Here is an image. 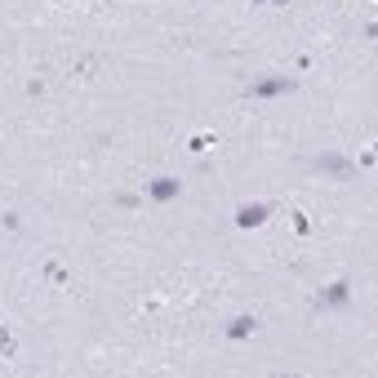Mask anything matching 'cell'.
I'll return each instance as SVG.
<instances>
[{"instance_id":"6da1fadb","label":"cell","mask_w":378,"mask_h":378,"mask_svg":"<svg viewBox=\"0 0 378 378\" xmlns=\"http://www.w3.org/2000/svg\"><path fill=\"white\" fill-rule=\"evenodd\" d=\"M298 89V76H254L249 85H245V99H254V103H263V99H285V94H294Z\"/></svg>"},{"instance_id":"7a4b0ae2","label":"cell","mask_w":378,"mask_h":378,"mask_svg":"<svg viewBox=\"0 0 378 378\" xmlns=\"http://www.w3.org/2000/svg\"><path fill=\"white\" fill-rule=\"evenodd\" d=\"M178 196H182V178H174V174H156L143 182V201H152V205H169Z\"/></svg>"},{"instance_id":"3957f363","label":"cell","mask_w":378,"mask_h":378,"mask_svg":"<svg viewBox=\"0 0 378 378\" xmlns=\"http://www.w3.org/2000/svg\"><path fill=\"white\" fill-rule=\"evenodd\" d=\"M343 307H351V280L338 276L316 294V312H343Z\"/></svg>"},{"instance_id":"277c9868","label":"cell","mask_w":378,"mask_h":378,"mask_svg":"<svg viewBox=\"0 0 378 378\" xmlns=\"http://www.w3.org/2000/svg\"><path fill=\"white\" fill-rule=\"evenodd\" d=\"M272 214H276L272 201H245V205L236 210V227H240V231H254V227H263Z\"/></svg>"},{"instance_id":"5b68a950","label":"cell","mask_w":378,"mask_h":378,"mask_svg":"<svg viewBox=\"0 0 378 378\" xmlns=\"http://www.w3.org/2000/svg\"><path fill=\"white\" fill-rule=\"evenodd\" d=\"M254 334H259V316H254V312H236V316L223 325V338H227V343H245V338H254Z\"/></svg>"},{"instance_id":"8992f818","label":"cell","mask_w":378,"mask_h":378,"mask_svg":"<svg viewBox=\"0 0 378 378\" xmlns=\"http://www.w3.org/2000/svg\"><path fill=\"white\" fill-rule=\"evenodd\" d=\"M316 174H329V178H351L356 174V161H347V156H338V152H325V156H316L312 161Z\"/></svg>"},{"instance_id":"52a82bcc","label":"cell","mask_w":378,"mask_h":378,"mask_svg":"<svg viewBox=\"0 0 378 378\" xmlns=\"http://www.w3.org/2000/svg\"><path fill=\"white\" fill-rule=\"evenodd\" d=\"M14 351H18V338H14V329L0 321V361H14Z\"/></svg>"},{"instance_id":"ba28073f","label":"cell","mask_w":378,"mask_h":378,"mask_svg":"<svg viewBox=\"0 0 378 378\" xmlns=\"http://www.w3.org/2000/svg\"><path fill=\"white\" fill-rule=\"evenodd\" d=\"M45 280H54V285H58V289H67V285H71V276H67V267H63V263H58V259H50V263H45Z\"/></svg>"},{"instance_id":"9c48e42d","label":"cell","mask_w":378,"mask_h":378,"mask_svg":"<svg viewBox=\"0 0 378 378\" xmlns=\"http://www.w3.org/2000/svg\"><path fill=\"white\" fill-rule=\"evenodd\" d=\"M210 147H218V133H191V138H187V152H210Z\"/></svg>"},{"instance_id":"30bf717a","label":"cell","mask_w":378,"mask_h":378,"mask_svg":"<svg viewBox=\"0 0 378 378\" xmlns=\"http://www.w3.org/2000/svg\"><path fill=\"white\" fill-rule=\"evenodd\" d=\"M289 218H294V231H298V236H312V218H307V214H298V210H294Z\"/></svg>"},{"instance_id":"8fae6325","label":"cell","mask_w":378,"mask_h":378,"mask_svg":"<svg viewBox=\"0 0 378 378\" xmlns=\"http://www.w3.org/2000/svg\"><path fill=\"white\" fill-rule=\"evenodd\" d=\"M99 63H103L99 54H94V58H85V63H76V76H89V71H99Z\"/></svg>"},{"instance_id":"7c38bea8","label":"cell","mask_w":378,"mask_h":378,"mask_svg":"<svg viewBox=\"0 0 378 378\" xmlns=\"http://www.w3.org/2000/svg\"><path fill=\"white\" fill-rule=\"evenodd\" d=\"M267 5H272V9H285V5H289V0H267Z\"/></svg>"}]
</instances>
